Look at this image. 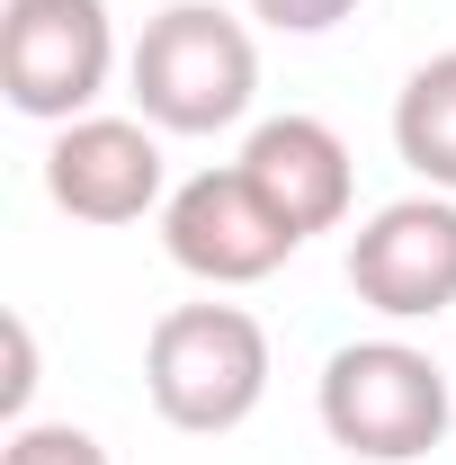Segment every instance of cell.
<instances>
[{"instance_id":"obj_10","label":"cell","mask_w":456,"mask_h":465,"mask_svg":"<svg viewBox=\"0 0 456 465\" xmlns=\"http://www.w3.org/2000/svg\"><path fill=\"white\" fill-rule=\"evenodd\" d=\"M0 465H108V448L90 430H72V420H18Z\"/></svg>"},{"instance_id":"obj_8","label":"cell","mask_w":456,"mask_h":465,"mask_svg":"<svg viewBox=\"0 0 456 465\" xmlns=\"http://www.w3.org/2000/svg\"><path fill=\"white\" fill-rule=\"evenodd\" d=\"M242 171H251V188H260L295 232H332L349 215V197H358V162H349V143L322 125V116H295V108L269 116V125H251Z\"/></svg>"},{"instance_id":"obj_3","label":"cell","mask_w":456,"mask_h":465,"mask_svg":"<svg viewBox=\"0 0 456 465\" xmlns=\"http://www.w3.org/2000/svg\"><path fill=\"white\" fill-rule=\"evenodd\" d=\"M322 430L341 439L349 457L367 465H411L448 439V411H456V385L430 349L411 341H349L322 358Z\"/></svg>"},{"instance_id":"obj_4","label":"cell","mask_w":456,"mask_h":465,"mask_svg":"<svg viewBox=\"0 0 456 465\" xmlns=\"http://www.w3.org/2000/svg\"><path fill=\"white\" fill-rule=\"evenodd\" d=\"M116 72L108 0H0V90L36 125H72Z\"/></svg>"},{"instance_id":"obj_12","label":"cell","mask_w":456,"mask_h":465,"mask_svg":"<svg viewBox=\"0 0 456 465\" xmlns=\"http://www.w3.org/2000/svg\"><path fill=\"white\" fill-rule=\"evenodd\" d=\"M27 394H36V331L9 313V376H0V403H9V420L27 411Z\"/></svg>"},{"instance_id":"obj_6","label":"cell","mask_w":456,"mask_h":465,"mask_svg":"<svg viewBox=\"0 0 456 465\" xmlns=\"http://www.w3.org/2000/svg\"><path fill=\"white\" fill-rule=\"evenodd\" d=\"M349 287L385 322H430L456 304V197H394L349 232Z\"/></svg>"},{"instance_id":"obj_11","label":"cell","mask_w":456,"mask_h":465,"mask_svg":"<svg viewBox=\"0 0 456 465\" xmlns=\"http://www.w3.org/2000/svg\"><path fill=\"white\" fill-rule=\"evenodd\" d=\"M358 0H251V18H269L278 36H322V27H341Z\"/></svg>"},{"instance_id":"obj_5","label":"cell","mask_w":456,"mask_h":465,"mask_svg":"<svg viewBox=\"0 0 456 465\" xmlns=\"http://www.w3.org/2000/svg\"><path fill=\"white\" fill-rule=\"evenodd\" d=\"M295 242H304V232L251 188L242 162L179 179L171 206H162V251H171L188 278H206V287H260L269 269L295 260Z\"/></svg>"},{"instance_id":"obj_1","label":"cell","mask_w":456,"mask_h":465,"mask_svg":"<svg viewBox=\"0 0 456 465\" xmlns=\"http://www.w3.org/2000/svg\"><path fill=\"white\" fill-rule=\"evenodd\" d=\"M134 108L162 134H224L251 116V90H260V54H251V27L215 9V0H171L162 18H144L134 36Z\"/></svg>"},{"instance_id":"obj_2","label":"cell","mask_w":456,"mask_h":465,"mask_svg":"<svg viewBox=\"0 0 456 465\" xmlns=\"http://www.w3.org/2000/svg\"><path fill=\"white\" fill-rule=\"evenodd\" d=\"M144 394L171 430L224 439L269 394V331L242 304H171L144 341Z\"/></svg>"},{"instance_id":"obj_7","label":"cell","mask_w":456,"mask_h":465,"mask_svg":"<svg viewBox=\"0 0 456 465\" xmlns=\"http://www.w3.org/2000/svg\"><path fill=\"white\" fill-rule=\"evenodd\" d=\"M153 134L162 125H144V116H72L45 153V197L81 224H134V215L171 206Z\"/></svg>"},{"instance_id":"obj_9","label":"cell","mask_w":456,"mask_h":465,"mask_svg":"<svg viewBox=\"0 0 456 465\" xmlns=\"http://www.w3.org/2000/svg\"><path fill=\"white\" fill-rule=\"evenodd\" d=\"M394 153L430 179L439 197H456V54H430L394 99Z\"/></svg>"}]
</instances>
